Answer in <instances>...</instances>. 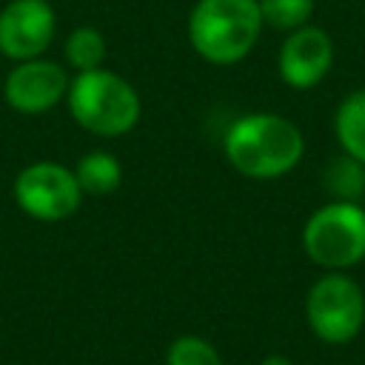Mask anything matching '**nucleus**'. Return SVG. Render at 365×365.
I'll list each match as a JSON object with an SVG mask.
<instances>
[{"label":"nucleus","mask_w":365,"mask_h":365,"mask_svg":"<svg viewBox=\"0 0 365 365\" xmlns=\"http://www.w3.org/2000/svg\"><path fill=\"white\" fill-rule=\"evenodd\" d=\"M331 63H334V43L317 26H302L288 31L277 57L279 77L291 88H314L319 80H325Z\"/></svg>","instance_id":"obj_9"},{"label":"nucleus","mask_w":365,"mask_h":365,"mask_svg":"<svg viewBox=\"0 0 365 365\" xmlns=\"http://www.w3.org/2000/svg\"><path fill=\"white\" fill-rule=\"evenodd\" d=\"M68 83L71 80L60 63L34 57V60L14 63V68L6 74L3 97L9 108H14L17 114L34 117V114H46L48 108H54L66 97Z\"/></svg>","instance_id":"obj_8"},{"label":"nucleus","mask_w":365,"mask_h":365,"mask_svg":"<svg viewBox=\"0 0 365 365\" xmlns=\"http://www.w3.org/2000/svg\"><path fill=\"white\" fill-rule=\"evenodd\" d=\"M262 26L279 29V31H294L308 26L314 14V0H257Z\"/></svg>","instance_id":"obj_14"},{"label":"nucleus","mask_w":365,"mask_h":365,"mask_svg":"<svg viewBox=\"0 0 365 365\" xmlns=\"http://www.w3.org/2000/svg\"><path fill=\"white\" fill-rule=\"evenodd\" d=\"M305 317L322 342H351L365 322L362 288L345 274H325L311 285L305 297Z\"/></svg>","instance_id":"obj_6"},{"label":"nucleus","mask_w":365,"mask_h":365,"mask_svg":"<svg viewBox=\"0 0 365 365\" xmlns=\"http://www.w3.org/2000/svg\"><path fill=\"white\" fill-rule=\"evenodd\" d=\"M71 171H74V177L80 182V191L83 194H94V197L111 194L123 182V165L108 151H88V154H83Z\"/></svg>","instance_id":"obj_10"},{"label":"nucleus","mask_w":365,"mask_h":365,"mask_svg":"<svg viewBox=\"0 0 365 365\" xmlns=\"http://www.w3.org/2000/svg\"><path fill=\"white\" fill-rule=\"evenodd\" d=\"M302 248L311 262L342 271L365 259V208L356 202H328L302 228Z\"/></svg>","instance_id":"obj_4"},{"label":"nucleus","mask_w":365,"mask_h":365,"mask_svg":"<svg viewBox=\"0 0 365 365\" xmlns=\"http://www.w3.org/2000/svg\"><path fill=\"white\" fill-rule=\"evenodd\" d=\"M68 114L71 120L97 137H123L140 123V94L137 88L108 71V68H91L71 77L66 91Z\"/></svg>","instance_id":"obj_3"},{"label":"nucleus","mask_w":365,"mask_h":365,"mask_svg":"<svg viewBox=\"0 0 365 365\" xmlns=\"http://www.w3.org/2000/svg\"><path fill=\"white\" fill-rule=\"evenodd\" d=\"M63 54H66V63L77 74L91 71V68H103V63H106V37L94 26H77L66 37Z\"/></svg>","instance_id":"obj_12"},{"label":"nucleus","mask_w":365,"mask_h":365,"mask_svg":"<svg viewBox=\"0 0 365 365\" xmlns=\"http://www.w3.org/2000/svg\"><path fill=\"white\" fill-rule=\"evenodd\" d=\"M57 31V14L48 0H9L0 9V54L23 63L43 57Z\"/></svg>","instance_id":"obj_7"},{"label":"nucleus","mask_w":365,"mask_h":365,"mask_svg":"<svg viewBox=\"0 0 365 365\" xmlns=\"http://www.w3.org/2000/svg\"><path fill=\"white\" fill-rule=\"evenodd\" d=\"M259 365H294V362H291L288 356H282V354H268Z\"/></svg>","instance_id":"obj_16"},{"label":"nucleus","mask_w":365,"mask_h":365,"mask_svg":"<svg viewBox=\"0 0 365 365\" xmlns=\"http://www.w3.org/2000/svg\"><path fill=\"white\" fill-rule=\"evenodd\" d=\"M334 128H336V137L345 154L365 165V88L348 94L339 103Z\"/></svg>","instance_id":"obj_11"},{"label":"nucleus","mask_w":365,"mask_h":365,"mask_svg":"<svg viewBox=\"0 0 365 365\" xmlns=\"http://www.w3.org/2000/svg\"><path fill=\"white\" fill-rule=\"evenodd\" d=\"M325 191L334 194L336 202H356L365 194V165L354 157H336L328 163L322 174Z\"/></svg>","instance_id":"obj_13"},{"label":"nucleus","mask_w":365,"mask_h":365,"mask_svg":"<svg viewBox=\"0 0 365 365\" xmlns=\"http://www.w3.org/2000/svg\"><path fill=\"white\" fill-rule=\"evenodd\" d=\"M222 151L225 160L242 177L274 180L288 174L302 160L305 140L291 120L279 114L257 111L231 123L222 140Z\"/></svg>","instance_id":"obj_1"},{"label":"nucleus","mask_w":365,"mask_h":365,"mask_svg":"<svg viewBox=\"0 0 365 365\" xmlns=\"http://www.w3.org/2000/svg\"><path fill=\"white\" fill-rule=\"evenodd\" d=\"M11 194L17 208L40 222H60L71 217L83 202V191L74 171L54 160L29 163L14 177Z\"/></svg>","instance_id":"obj_5"},{"label":"nucleus","mask_w":365,"mask_h":365,"mask_svg":"<svg viewBox=\"0 0 365 365\" xmlns=\"http://www.w3.org/2000/svg\"><path fill=\"white\" fill-rule=\"evenodd\" d=\"M259 31L257 0H197L188 14V43L211 66H234L248 57Z\"/></svg>","instance_id":"obj_2"},{"label":"nucleus","mask_w":365,"mask_h":365,"mask_svg":"<svg viewBox=\"0 0 365 365\" xmlns=\"http://www.w3.org/2000/svg\"><path fill=\"white\" fill-rule=\"evenodd\" d=\"M165 365H222V356L208 339L185 334L168 345Z\"/></svg>","instance_id":"obj_15"}]
</instances>
